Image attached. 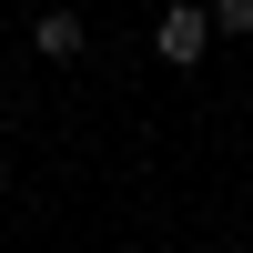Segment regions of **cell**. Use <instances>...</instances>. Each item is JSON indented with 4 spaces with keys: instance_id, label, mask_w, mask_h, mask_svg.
I'll return each instance as SVG.
<instances>
[{
    "instance_id": "cell-1",
    "label": "cell",
    "mask_w": 253,
    "mask_h": 253,
    "mask_svg": "<svg viewBox=\"0 0 253 253\" xmlns=\"http://www.w3.org/2000/svg\"><path fill=\"white\" fill-rule=\"evenodd\" d=\"M152 51H162V61H182V71L213 51V20H203V0H172V10L152 20Z\"/></svg>"
},
{
    "instance_id": "cell-2",
    "label": "cell",
    "mask_w": 253,
    "mask_h": 253,
    "mask_svg": "<svg viewBox=\"0 0 253 253\" xmlns=\"http://www.w3.org/2000/svg\"><path fill=\"white\" fill-rule=\"evenodd\" d=\"M31 51L41 61H81V51H91V20H81V10H41L31 20Z\"/></svg>"
},
{
    "instance_id": "cell-3",
    "label": "cell",
    "mask_w": 253,
    "mask_h": 253,
    "mask_svg": "<svg viewBox=\"0 0 253 253\" xmlns=\"http://www.w3.org/2000/svg\"><path fill=\"white\" fill-rule=\"evenodd\" d=\"M203 20H213L223 41H243V31H253V0H203Z\"/></svg>"
}]
</instances>
